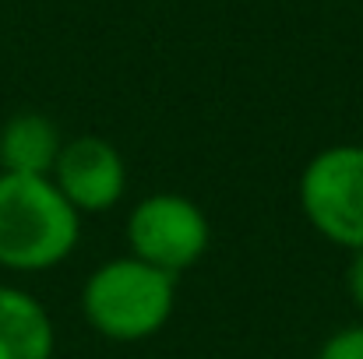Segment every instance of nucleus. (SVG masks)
<instances>
[{
    "instance_id": "obj_6",
    "label": "nucleus",
    "mask_w": 363,
    "mask_h": 359,
    "mask_svg": "<svg viewBox=\"0 0 363 359\" xmlns=\"http://www.w3.org/2000/svg\"><path fill=\"white\" fill-rule=\"evenodd\" d=\"M57 328L46 303L21 289L0 282V359H53Z\"/></svg>"
},
{
    "instance_id": "obj_3",
    "label": "nucleus",
    "mask_w": 363,
    "mask_h": 359,
    "mask_svg": "<svg viewBox=\"0 0 363 359\" xmlns=\"http://www.w3.org/2000/svg\"><path fill=\"white\" fill-rule=\"evenodd\" d=\"M307 226L339 250H363V144L339 141L314 152L296 183Z\"/></svg>"
},
{
    "instance_id": "obj_8",
    "label": "nucleus",
    "mask_w": 363,
    "mask_h": 359,
    "mask_svg": "<svg viewBox=\"0 0 363 359\" xmlns=\"http://www.w3.org/2000/svg\"><path fill=\"white\" fill-rule=\"evenodd\" d=\"M314 359H363V321H353V324L332 331L321 342Z\"/></svg>"
},
{
    "instance_id": "obj_9",
    "label": "nucleus",
    "mask_w": 363,
    "mask_h": 359,
    "mask_svg": "<svg viewBox=\"0 0 363 359\" xmlns=\"http://www.w3.org/2000/svg\"><path fill=\"white\" fill-rule=\"evenodd\" d=\"M346 296L363 314V250L350 253V264H346Z\"/></svg>"
},
{
    "instance_id": "obj_1",
    "label": "nucleus",
    "mask_w": 363,
    "mask_h": 359,
    "mask_svg": "<svg viewBox=\"0 0 363 359\" xmlns=\"http://www.w3.org/2000/svg\"><path fill=\"white\" fill-rule=\"evenodd\" d=\"M82 243V215L50 176L0 173V268L43 275L60 268Z\"/></svg>"
},
{
    "instance_id": "obj_7",
    "label": "nucleus",
    "mask_w": 363,
    "mask_h": 359,
    "mask_svg": "<svg viewBox=\"0 0 363 359\" xmlns=\"http://www.w3.org/2000/svg\"><path fill=\"white\" fill-rule=\"evenodd\" d=\"M60 148H64V134L46 113L35 110L14 113L0 127V173L50 176Z\"/></svg>"
},
{
    "instance_id": "obj_2",
    "label": "nucleus",
    "mask_w": 363,
    "mask_h": 359,
    "mask_svg": "<svg viewBox=\"0 0 363 359\" xmlns=\"http://www.w3.org/2000/svg\"><path fill=\"white\" fill-rule=\"evenodd\" d=\"M78 303L85 324L99 338L117 346L148 342L177 310V275L121 253L85 275Z\"/></svg>"
},
{
    "instance_id": "obj_5",
    "label": "nucleus",
    "mask_w": 363,
    "mask_h": 359,
    "mask_svg": "<svg viewBox=\"0 0 363 359\" xmlns=\"http://www.w3.org/2000/svg\"><path fill=\"white\" fill-rule=\"evenodd\" d=\"M50 180L82 219L106 215L127 198V162L121 148L99 134L64 137Z\"/></svg>"
},
{
    "instance_id": "obj_4",
    "label": "nucleus",
    "mask_w": 363,
    "mask_h": 359,
    "mask_svg": "<svg viewBox=\"0 0 363 359\" xmlns=\"http://www.w3.org/2000/svg\"><path fill=\"white\" fill-rule=\"evenodd\" d=\"M123 243L127 253L169 271L184 275L198 268L212 246V222L198 201L180 190H152L134 201L123 219Z\"/></svg>"
}]
</instances>
